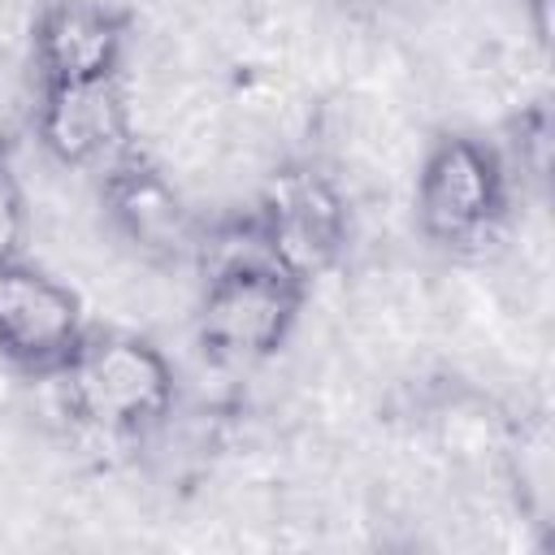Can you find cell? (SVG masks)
Segmentation results:
<instances>
[{
	"label": "cell",
	"instance_id": "6da1fadb",
	"mask_svg": "<svg viewBox=\"0 0 555 555\" xmlns=\"http://www.w3.org/2000/svg\"><path fill=\"white\" fill-rule=\"evenodd\" d=\"M204 264V291L195 308V343L217 364H260L286 347L299 325V312L312 295L308 282L286 273L251 212L225 221L195 247Z\"/></svg>",
	"mask_w": 555,
	"mask_h": 555
},
{
	"label": "cell",
	"instance_id": "7a4b0ae2",
	"mask_svg": "<svg viewBox=\"0 0 555 555\" xmlns=\"http://www.w3.org/2000/svg\"><path fill=\"white\" fill-rule=\"evenodd\" d=\"M56 382L65 412L104 438H143L160 429L178 399L169 356L130 330H87Z\"/></svg>",
	"mask_w": 555,
	"mask_h": 555
},
{
	"label": "cell",
	"instance_id": "3957f363",
	"mask_svg": "<svg viewBox=\"0 0 555 555\" xmlns=\"http://www.w3.org/2000/svg\"><path fill=\"white\" fill-rule=\"evenodd\" d=\"M507 204L512 169L503 147L464 130L438 134L429 143L412 191L416 230L425 234V243L455 256L477 251L503 230Z\"/></svg>",
	"mask_w": 555,
	"mask_h": 555
},
{
	"label": "cell",
	"instance_id": "277c9868",
	"mask_svg": "<svg viewBox=\"0 0 555 555\" xmlns=\"http://www.w3.org/2000/svg\"><path fill=\"white\" fill-rule=\"evenodd\" d=\"M87 338V312L69 282L22 251L0 260V364L22 377H61Z\"/></svg>",
	"mask_w": 555,
	"mask_h": 555
},
{
	"label": "cell",
	"instance_id": "5b68a950",
	"mask_svg": "<svg viewBox=\"0 0 555 555\" xmlns=\"http://www.w3.org/2000/svg\"><path fill=\"white\" fill-rule=\"evenodd\" d=\"M251 221L269 256L308 286L338 264L351 234L343 191L312 165H291L273 173L260 204L251 208Z\"/></svg>",
	"mask_w": 555,
	"mask_h": 555
},
{
	"label": "cell",
	"instance_id": "8992f818",
	"mask_svg": "<svg viewBox=\"0 0 555 555\" xmlns=\"http://www.w3.org/2000/svg\"><path fill=\"white\" fill-rule=\"evenodd\" d=\"M30 134L65 169H104L134 147V113L126 78L39 87Z\"/></svg>",
	"mask_w": 555,
	"mask_h": 555
},
{
	"label": "cell",
	"instance_id": "52a82bcc",
	"mask_svg": "<svg viewBox=\"0 0 555 555\" xmlns=\"http://www.w3.org/2000/svg\"><path fill=\"white\" fill-rule=\"evenodd\" d=\"M130 52V13L108 0H48L30 22V69L39 87L117 78Z\"/></svg>",
	"mask_w": 555,
	"mask_h": 555
},
{
	"label": "cell",
	"instance_id": "ba28073f",
	"mask_svg": "<svg viewBox=\"0 0 555 555\" xmlns=\"http://www.w3.org/2000/svg\"><path fill=\"white\" fill-rule=\"evenodd\" d=\"M100 199L117 234L152 260H178L199 247L186 199L139 147H126L113 165L100 169Z\"/></svg>",
	"mask_w": 555,
	"mask_h": 555
},
{
	"label": "cell",
	"instance_id": "9c48e42d",
	"mask_svg": "<svg viewBox=\"0 0 555 555\" xmlns=\"http://www.w3.org/2000/svg\"><path fill=\"white\" fill-rule=\"evenodd\" d=\"M39 100V78L30 69V56H13L0 48V152H13L22 134H30Z\"/></svg>",
	"mask_w": 555,
	"mask_h": 555
},
{
	"label": "cell",
	"instance_id": "30bf717a",
	"mask_svg": "<svg viewBox=\"0 0 555 555\" xmlns=\"http://www.w3.org/2000/svg\"><path fill=\"white\" fill-rule=\"evenodd\" d=\"M26 243V195L9 165V152H0V260L17 256Z\"/></svg>",
	"mask_w": 555,
	"mask_h": 555
},
{
	"label": "cell",
	"instance_id": "8fae6325",
	"mask_svg": "<svg viewBox=\"0 0 555 555\" xmlns=\"http://www.w3.org/2000/svg\"><path fill=\"white\" fill-rule=\"evenodd\" d=\"M525 9H529V26H533V39L546 48V39H551V0H525Z\"/></svg>",
	"mask_w": 555,
	"mask_h": 555
}]
</instances>
